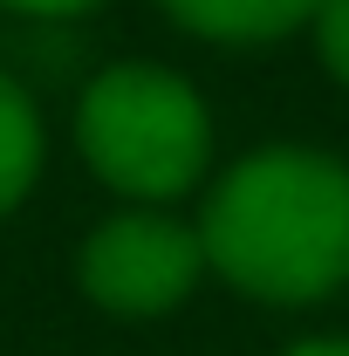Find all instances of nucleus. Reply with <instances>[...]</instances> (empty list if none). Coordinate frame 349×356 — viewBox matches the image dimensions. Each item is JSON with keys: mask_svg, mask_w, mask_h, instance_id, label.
Returning a JSON list of instances; mask_svg holds the SVG:
<instances>
[{"mask_svg": "<svg viewBox=\"0 0 349 356\" xmlns=\"http://www.w3.org/2000/svg\"><path fill=\"white\" fill-rule=\"evenodd\" d=\"M199 247L240 295L302 309L349 288V165L315 144H261L213 185Z\"/></svg>", "mask_w": 349, "mask_h": 356, "instance_id": "1", "label": "nucleus"}, {"mask_svg": "<svg viewBox=\"0 0 349 356\" xmlns=\"http://www.w3.org/2000/svg\"><path fill=\"white\" fill-rule=\"evenodd\" d=\"M76 151L110 192L137 206L185 199L213 165L206 96L165 62H117L76 103Z\"/></svg>", "mask_w": 349, "mask_h": 356, "instance_id": "2", "label": "nucleus"}, {"mask_svg": "<svg viewBox=\"0 0 349 356\" xmlns=\"http://www.w3.org/2000/svg\"><path fill=\"white\" fill-rule=\"evenodd\" d=\"M199 274H206L199 226L172 220L158 206H131V213L103 220L76 254L83 295L110 315H165L199 288Z\"/></svg>", "mask_w": 349, "mask_h": 356, "instance_id": "3", "label": "nucleus"}, {"mask_svg": "<svg viewBox=\"0 0 349 356\" xmlns=\"http://www.w3.org/2000/svg\"><path fill=\"white\" fill-rule=\"evenodd\" d=\"M178 28L206 35V42H226V48H254V42H281L308 28V14L322 0H158Z\"/></svg>", "mask_w": 349, "mask_h": 356, "instance_id": "4", "label": "nucleus"}, {"mask_svg": "<svg viewBox=\"0 0 349 356\" xmlns=\"http://www.w3.org/2000/svg\"><path fill=\"white\" fill-rule=\"evenodd\" d=\"M42 110H35V96L14 83V76H0V220L35 192V178H42Z\"/></svg>", "mask_w": 349, "mask_h": 356, "instance_id": "5", "label": "nucleus"}, {"mask_svg": "<svg viewBox=\"0 0 349 356\" xmlns=\"http://www.w3.org/2000/svg\"><path fill=\"white\" fill-rule=\"evenodd\" d=\"M308 35H315V55H322V69L349 89V0H322L315 14H308Z\"/></svg>", "mask_w": 349, "mask_h": 356, "instance_id": "6", "label": "nucleus"}, {"mask_svg": "<svg viewBox=\"0 0 349 356\" xmlns=\"http://www.w3.org/2000/svg\"><path fill=\"white\" fill-rule=\"evenodd\" d=\"M0 7H14V14H42V21H62V14H89V7H103V0H0Z\"/></svg>", "mask_w": 349, "mask_h": 356, "instance_id": "7", "label": "nucleus"}, {"mask_svg": "<svg viewBox=\"0 0 349 356\" xmlns=\"http://www.w3.org/2000/svg\"><path fill=\"white\" fill-rule=\"evenodd\" d=\"M288 356H349V336H308V343H295Z\"/></svg>", "mask_w": 349, "mask_h": 356, "instance_id": "8", "label": "nucleus"}]
</instances>
